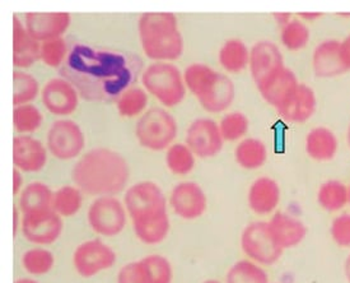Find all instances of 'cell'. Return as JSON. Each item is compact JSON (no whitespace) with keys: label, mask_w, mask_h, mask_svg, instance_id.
I'll list each match as a JSON object with an SVG mask.
<instances>
[{"label":"cell","mask_w":350,"mask_h":283,"mask_svg":"<svg viewBox=\"0 0 350 283\" xmlns=\"http://www.w3.org/2000/svg\"><path fill=\"white\" fill-rule=\"evenodd\" d=\"M22 185H23V179H22V175L18 169H16L13 171V192L14 194H18L22 189Z\"/></svg>","instance_id":"obj_45"},{"label":"cell","mask_w":350,"mask_h":283,"mask_svg":"<svg viewBox=\"0 0 350 283\" xmlns=\"http://www.w3.org/2000/svg\"><path fill=\"white\" fill-rule=\"evenodd\" d=\"M310 37V29L299 19H291L280 31L282 44L291 51L302 50L308 44Z\"/></svg>","instance_id":"obj_36"},{"label":"cell","mask_w":350,"mask_h":283,"mask_svg":"<svg viewBox=\"0 0 350 283\" xmlns=\"http://www.w3.org/2000/svg\"><path fill=\"white\" fill-rule=\"evenodd\" d=\"M184 81L204 109L213 114L226 111L234 99L233 82L208 65H189L185 69Z\"/></svg>","instance_id":"obj_4"},{"label":"cell","mask_w":350,"mask_h":283,"mask_svg":"<svg viewBox=\"0 0 350 283\" xmlns=\"http://www.w3.org/2000/svg\"><path fill=\"white\" fill-rule=\"evenodd\" d=\"M126 160L109 148H94L74 164L72 179L88 195L113 197L129 182Z\"/></svg>","instance_id":"obj_2"},{"label":"cell","mask_w":350,"mask_h":283,"mask_svg":"<svg viewBox=\"0 0 350 283\" xmlns=\"http://www.w3.org/2000/svg\"><path fill=\"white\" fill-rule=\"evenodd\" d=\"M66 55H68V45L62 37L41 44L40 59L49 66H53V68L59 66L64 62Z\"/></svg>","instance_id":"obj_41"},{"label":"cell","mask_w":350,"mask_h":283,"mask_svg":"<svg viewBox=\"0 0 350 283\" xmlns=\"http://www.w3.org/2000/svg\"><path fill=\"white\" fill-rule=\"evenodd\" d=\"M330 235L338 247H350V213L344 212L332 219Z\"/></svg>","instance_id":"obj_42"},{"label":"cell","mask_w":350,"mask_h":283,"mask_svg":"<svg viewBox=\"0 0 350 283\" xmlns=\"http://www.w3.org/2000/svg\"><path fill=\"white\" fill-rule=\"evenodd\" d=\"M204 283H221L219 281H215V280H208V281H205Z\"/></svg>","instance_id":"obj_50"},{"label":"cell","mask_w":350,"mask_h":283,"mask_svg":"<svg viewBox=\"0 0 350 283\" xmlns=\"http://www.w3.org/2000/svg\"><path fill=\"white\" fill-rule=\"evenodd\" d=\"M124 206L133 222L167 212L166 197L153 182H140L130 186L124 197Z\"/></svg>","instance_id":"obj_8"},{"label":"cell","mask_w":350,"mask_h":283,"mask_svg":"<svg viewBox=\"0 0 350 283\" xmlns=\"http://www.w3.org/2000/svg\"><path fill=\"white\" fill-rule=\"evenodd\" d=\"M41 45L27 32L17 17H13V64L29 68L40 59Z\"/></svg>","instance_id":"obj_25"},{"label":"cell","mask_w":350,"mask_h":283,"mask_svg":"<svg viewBox=\"0 0 350 283\" xmlns=\"http://www.w3.org/2000/svg\"><path fill=\"white\" fill-rule=\"evenodd\" d=\"M316 106H317V99L314 90L306 84L299 83L293 95L277 111L278 114L286 121L295 123V124H302L312 118L316 111Z\"/></svg>","instance_id":"obj_21"},{"label":"cell","mask_w":350,"mask_h":283,"mask_svg":"<svg viewBox=\"0 0 350 283\" xmlns=\"http://www.w3.org/2000/svg\"><path fill=\"white\" fill-rule=\"evenodd\" d=\"M317 203L326 212H339L349 204V188L340 180H327L317 190Z\"/></svg>","instance_id":"obj_28"},{"label":"cell","mask_w":350,"mask_h":283,"mask_svg":"<svg viewBox=\"0 0 350 283\" xmlns=\"http://www.w3.org/2000/svg\"><path fill=\"white\" fill-rule=\"evenodd\" d=\"M115 263V251L101 240L84 241L74 250V268L84 278L94 277L110 269Z\"/></svg>","instance_id":"obj_12"},{"label":"cell","mask_w":350,"mask_h":283,"mask_svg":"<svg viewBox=\"0 0 350 283\" xmlns=\"http://www.w3.org/2000/svg\"><path fill=\"white\" fill-rule=\"evenodd\" d=\"M54 194L46 184L41 182L28 184L19 195V210L26 214L35 210L53 208Z\"/></svg>","instance_id":"obj_27"},{"label":"cell","mask_w":350,"mask_h":283,"mask_svg":"<svg viewBox=\"0 0 350 283\" xmlns=\"http://www.w3.org/2000/svg\"><path fill=\"white\" fill-rule=\"evenodd\" d=\"M13 162L22 173H38L46 166V148L35 138L18 136L13 139Z\"/></svg>","instance_id":"obj_18"},{"label":"cell","mask_w":350,"mask_h":283,"mask_svg":"<svg viewBox=\"0 0 350 283\" xmlns=\"http://www.w3.org/2000/svg\"><path fill=\"white\" fill-rule=\"evenodd\" d=\"M347 142H348V146L350 148V124L349 127H348V130H347Z\"/></svg>","instance_id":"obj_49"},{"label":"cell","mask_w":350,"mask_h":283,"mask_svg":"<svg viewBox=\"0 0 350 283\" xmlns=\"http://www.w3.org/2000/svg\"><path fill=\"white\" fill-rule=\"evenodd\" d=\"M341 63L347 71H350V35L340 42Z\"/></svg>","instance_id":"obj_44"},{"label":"cell","mask_w":350,"mask_h":283,"mask_svg":"<svg viewBox=\"0 0 350 283\" xmlns=\"http://www.w3.org/2000/svg\"><path fill=\"white\" fill-rule=\"evenodd\" d=\"M267 227L278 247L283 250L298 247L307 235L304 222L286 212H277L267 222Z\"/></svg>","instance_id":"obj_19"},{"label":"cell","mask_w":350,"mask_h":283,"mask_svg":"<svg viewBox=\"0 0 350 283\" xmlns=\"http://www.w3.org/2000/svg\"><path fill=\"white\" fill-rule=\"evenodd\" d=\"M14 283H38L35 281V280H29V278H21V280H17Z\"/></svg>","instance_id":"obj_48"},{"label":"cell","mask_w":350,"mask_h":283,"mask_svg":"<svg viewBox=\"0 0 350 283\" xmlns=\"http://www.w3.org/2000/svg\"><path fill=\"white\" fill-rule=\"evenodd\" d=\"M146 283H171L172 267L165 256L152 254L139 260Z\"/></svg>","instance_id":"obj_31"},{"label":"cell","mask_w":350,"mask_h":283,"mask_svg":"<svg viewBox=\"0 0 350 283\" xmlns=\"http://www.w3.org/2000/svg\"><path fill=\"white\" fill-rule=\"evenodd\" d=\"M312 68L314 74L321 78H332L345 73L347 69L340 59V41L330 38L316 46L312 54Z\"/></svg>","instance_id":"obj_23"},{"label":"cell","mask_w":350,"mask_h":283,"mask_svg":"<svg viewBox=\"0 0 350 283\" xmlns=\"http://www.w3.org/2000/svg\"><path fill=\"white\" fill-rule=\"evenodd\" d=\"M219 125L212 119L193 120L186 132V146L193 155L200 158H211L218 155L223 148Z\"/></svg>","instance_id":"obj_13"},{"label":"cell","mask_w":350,"mask_h":283,"mask_svg":"<svg viewBox=\"0 0 350 283\" xmlns=\"http://www.w3.org/2000/svg\"><path fill=\"white\" fill-rule=\"evenodd\" d=\"M118 283H146L138 262L124 265L118 274Z\"/></svg>","instance_id":"obj_43"},{"label":"cell","mask_w":350,"mask_h":283,"mask_svg":"<svg viewBox=\"0 0 350 283\" xmlns=\"http://www.w3.org/2000/svg\"><path fill=\"white\" fill-rule=\"evenodd\" d=\"M175 118L162 108L147 110L138 120L135 136L139 143L150 151L170 148L177 137Z\"/></svg>","instance_id":"obj_6"},{"label":"cell","mask_w":350,"mask_h":283,"mask_svg":"<svg viewBox=\"0 0 350 283\" xmlns=\"http://www.w3.org/2000/svg\"><path fill=\"white\" fill-rule=\"evenodd\" d=\"M21 230L26 240L36 245H51L63 232V219L53 208L23 214Z\"/></svg>","instance_id":"obj_11"},{"label":"cell","mask_w":350,"mask_h":283,"mask_svg":"<svg viewBox=\"0 0 350 283\" xmlns=\"http://www.w3.org/2000/svg\"><path fill=\"white\" fill-rule=\"evenodd\" d=\"M41 100L47 111L57 116L73 114L79 102L77 88L63 78L50 79L41 90Z\"/></svg>","instance_id":"obj_16"},{"label":"cell","mask_w":350,"mask_h":283,"mask_svg":"<svg viewBox=\"0 0 350 283\" xmlns=\"http://www.w3.org/2000/svg\"><path fill=\"white\" fill-rule=\"evenodd\" d=\"M133 229L137 238L147 245H157L167 238L170 232V217L167 212L152 217L133 222Z\"/></svg>","instance_id":"obj_26"},{"label":"cell","mask_w":350,"mask_h":283,"mask_svg":"<svg viewBox=\"0 0 350 283\" xmlns=\"http://www.w3.org/2000/svg\"><path fill=\"white\" fill-rule=\"evenodd\" d=\"M249 118L240 111H233L227 114L221 120L219 129H221V137L228 142H237L246 136L249 132Z\"/></svg>","instance_id":"obj_40"},{"label":"cell","mask_w":350,"mask_h":283,"mask_svg":"<svg viewBox=\"0 0 350 283\" xmlns=\"http://www.w3.org/2000/svg\"><path fill=\"white\" fill-rule=\"evenodd\" d=\"M82 190L77 186H63L54 194L53 210L62 217H72L82 207Z\"/></svg>","instance_id":"obj_33"},{"label":"cell","mask_w":350,"mask_h":283,"mask_svg":"<svg viewBox=\"0 0 350 283\" xmlns=\"http://www.w3.org/2000/svg\"><path fill=\"white\" fill-rule=\"evenodd\" d=\"M47 149L57 160H73L85 146L82 129L73 120L60 119L53 123L47 133Z\"/></svg>","instance_id":"obj_10"},{"label":"cell","mask_w":350,"mask_h":283,"mask_svg":"<svg viewBox=\"0 0 350 283\" xmlns=\"http://www.w3.org/2000/svg\"><path fill=\"white\" fill-rule=\"evenodd\" d=\"M241 247L250 260L258 265L275 264L283 256V249L278 247L264 221L252 222L243 229Z\"/></svg>","instance_id":"obj_7"},{"label":"cell","mask_w":350,"mask_h":283,"mask_svg":"<svg viewBox=\"0 0 350 283\" xmlns=\"http://www.w3.org/2000/svg\"><path fill=\"white\" fill-rule=\"evenodd\" d=\"M298 84L299 82L295 77V72L284 66L270 79H267L258 90L264 97V100L278 110L293 95Z\"/></svg>","instance_id":"obj_22"},{"label":"cell","mask_w":350,"mask_h":283,"mask_svg":"<svg viewBox=\"0 0 350 283\" xmlns=\"http://www.w3.org/2000/svg\"><path fill=\"white\" fill-rule=\"evenodd\" d=\"M55 264V258L51 251L41 247L29 249L22 256V267L32 275L49 273Z\"/></svg>","instance_id":"obj_37"},{"label":"cell","mask_w":350,"mask_h":283,"mask_svg":"<svg viewBox=\"0 0 350 283\" xmlns=\"http://www.w3.org/2000/svg\"><path fill=\"white\" fill-rule=\"evenodd\" d=\"M147 105V92L140 87H129L118 97V110L124 118L138 116L143 114Z\"/></svg>","instance_id":"obj_34"},{"label":"cell","mask_w":350,"mask_h":283,"mask_svg":"<svg viewBox=\"0 0 350 283\" xmlns=\"http://www.w3.org/2000/svg\"><path fill=\"white\" fill-rule=\"evenodd\" d=\"M349 204H350V186H349Z\"/></svg>","instance_id":"obj_51"},{"label":"cell","mask_w":350,"mask_h":283,"mask_svg":"<svg viewBox=\"0 0 350 283\" xmlns=\"http://www.w3.org/2000/svg\"><path fill=\"white\" fill-rule=\"evenodd\" d=\"M26 29L36 41L46 42L54 38L62 37L70 25V14L59 13H27L26 14Z\"/></svg>","instance_id":"obj_17"},{"label":"cell","mask_w":350,"mask_h":283,"mask_svg":"<svg viewBox=\"0 0 350 283\" xmlns=\"http://www.w3.org/2000/svg\"><path fill=\"white\" fill-rule=\"evenodd\" d=\"M142 83L146 91L167 108L178 105L186 95L184 74H181L177 66L166 62L149 65L142 74Z\"/></svg>","instance_id":"obj_5"},{"label":"cell","mask_w":350,"mask_h":283,"mask_svg":"<svg viewBox=\"0 0 350 283\" xmlns=\"http://www.w3.org/2000/svg\"><path fill=\"white\" fill-rule=\"evenodd\" d=\"M282 198L279 184L267 176L258 177L250 186L247 201L250 210L258 216H267L277 210Z\"/></svg>","instance_id":"obj_20"},{"label":"cell","mask_w":350,"mask_h":283,"mask_svg":"<svg viewBox=\"0 0 350 283\" xmlns=\"http://www.w3.org/2000/svg\"><path fill=\"white\" fill-rule=\"evenodd\" d=\"M323 14L321 13H301L299 17L306 19L307 21H314V19H320Z\"/></svg>","instance_id":"obj_46"},{"label":"cell","mask_w":350,"mask_h":283,"mask_svg":"<svg viewBox=\"0 0 350 283\" xmlns=\"http://www.w3.org/2000/svg\"><path fill=\"white\" fill-rule=\"evenodd\" d=\"M226 283H270L267 272L250 259L239 260L226 274Z\"/></svg>","instance_id":"obj_32"},{"label":"cell","mask_w":350,"mask_h":283,"mask_svg":"<svg viewBox=\"0 0 350 283\" xmlns=\"http://www.w3.org/2000/svg\"><path fill=\"white\" fill-rule=\"evenodd\" d=\"M133 72L125 56L85 46L74 49L66 66L72 84L90 100L120 96L129 88Z\"/></svg>","instance_id":"obj_1"},{"label":"cell","mask_w":350,"mask_h":283,"mask_svg":"<svg viewBox=\"0 0 350 283\" xmlns=\"http://www.w3.org/2000/svg\"><path fill=\"white\" fill-rule=\"evenodd\" d=\"M44 116L41 111L33 105L17 106L13 112V124L16 130L21 134L33 133L41 127Z\"/></svg>","instance_id":"obj_39"},{"label":"cell","mask_w":350,"mask_h":283,"mask_svg":"<svg viewBox=\"0 0 350 283\" xmlns=\"http://www.w3.org/2000/svg\"><path fill=\"white\" fill-rule=\"evenodd\" d=\"M170 204L178 217L196 219L202 217L208 208V198L200 185L184 182L172 189Z\"/></svg>","instance_id":"obj_15"},{"label":"cell","mask_w":350,"mask_h":283,"mask_svg":"<svg viewBox=\"0 0 350 283\" xmlns=\"http://www.w3.org/2000/svg\"><path fill=\"white\" fill-rule=\"evenodd\" d=\"M139 38L144 54L152 60L170 62L184 51V40L174 13L149 12L140 16Z\"/></svg>","instance_id":"obj_3"},{"label":"cell","mask_w":350,"mask_h":283,"mask_svg":"<svg viewBox=\"0 0 350 283\" xmlns=\"http://www.w3.org/2000/svg\"><path fill=\"white\" fill-rule=\"evenodd\" d=\"M249 66L256 87L260 88L286 65L279 47L271 41L262 40L250 49Z\"/></svg>","instance_id":"obj_14"},{"label":"cell","mask_w":350,"mask_h":283,"mask_svg":"<svg viewBox=\"0 0 350 283\" xmlns=\"http://www.w3.org/2000/svg\"><path fill=\"white\" fill-rule=\"evenodd\" d=\"M234 160L246 170L260 169L267 162V146L256 138L243 139L234 149Z\"/></svg>","instance_id":"obj_30"},{"label":"cell","mask_w":350,"mask_h":283,"mask_svg":"<svg viewBox=\"0 0 350 283\" xmlns=\"http://www.w3.org/2000/svg\"><path fill=\"white\" fill-rule=\"evenodd\" d=\"M304 149L316 162H329L338 153L339 142L332 129L316 127L306 136Z\"/></svg>","instance_id":"obj_24"},{"label":"cell","mask_w":350,"mask_h":283,"mask_svg":"<svg viewBox=\"0 0 350 283\" xmlns=\"http://www.w3.org/2000/svg\"><path fill=\"white\" fill-rule=\"evenodd\" d=\"M166 164L172 174L184 176L193 171L195 155L186 145H172L167 151Z\"/></svg>","instance_id":"obj_35"},{"label":"cell","mask_w":350,"mask_h":283,"mask_svg":"<svg viewBox=\"0 0 350 283\" xmlns=\"http://www.w3.org/2000/svg\"><path fill=\"white\" fill-rule=\"evenodd\" d=\"M13 84H14L13 103L16 106L27 105L31 101L36 99L37 95L40 92L36 78L26 72H21V71L14 72Z\"/></svg>","instance_id":"obj_38"},{"label":"cell","mask_w":350,"mask_h":283,"mask_svg":"<svg viewBox=\"0 0 350 283\" xmlns=\"http://www.w3.org/2000/svg\"><path fill=\"white\" fill-rule=\"evenodd\" d=\"M88 223L91 229L102 236L119 235L126 226V208L115 197H98L88 210Z\"/></svg>","instance_id":"obj_9"},{"label":"cell","mask_w":350,"mask_h":283,"mask_svg":"<svg viewBox=\"0 0 350 283\" xmlns=\"http://www.w3.org/2000/svg\"><path fill=\"white\" fill-rule=\"evenodd\" d=\"M344 273H345V277H347V281H348V283H350V254L347 256L345 263H344Z\"/></svg>","instance_id":"obj_47"},{"label":"cell","mask_w":350,"mask_h":283,"mask_svg":"<svg viewBox=\"0 0 350 283\" xmlns=\"http://www.w3.org/2000/svg\"><path fill=\"white\" fill-rule=\"evenodd\" d=\"M219 63L228 73H240L249 65V47L240 38L227 40L219 50Z\"/></svg>","instance_id":"obj_29"}]
</instances>
